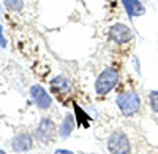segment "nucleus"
Instances as JSON below:
<instances>
[{
	"instance_id": "obj_10",
	"label": "nucleus",
	"mask_w": 158,
	"mask_h": 154,
	"mask_svg": "<svg viewBox=\"0 0 158 154\" xmlns=\"http://www.w3.org/2000/svg\"><path fill=\"white\" fill-rule=\"evenodd\" d=\"M149 100H150V108L158 113V91H152L149 94Z\"/></svg>"
},
{
	"instance_id": "obj_13",
	"label": "nucleus",
	"mask_w": 158,
	"mask_h": 154,
	"mask_svg": "<svg viewBox=\"0 0 158 154\" xmlns=\"http://www.w3.org/2000/svg\"><path fill=\"white\" fill-rule=\"evenodd\" d=\"M54 154H73L71 151H68V149H57Z\"/></svg>"
},
{
	"instance_id": "obj_5",
	"label": "nucleus",
	"mask_w": 158,
	"mask_h": 154,
	"mask_svg": "<svg viewBox=\"0 0 158 154\" xmlns=\"http://www.w3.org/2000/svg\"><path fill=\"white\" fill-rule=\"evenodd\" d=\"M30 94H32V97H33V100H35V103L38 105V108L46 110V108L51 107L52 100H51L49 94L44 91L41 86H33V87L30 89Z\"/></svg>"
},
{
	"instance_id": "obj_4",
	"label": "nucleus",
	"mask_w": 158,
	"mask_h": 154,
	"mask_svg": "<svg viewBox=\"0 0 158 154\" xmlns=\"http://www.w3.org/2000/svg\"><path fill=\"white\" fill-rule=\"evenodd\" d=\"M109 37L117 43H127V42H130L131 38H133V33H131L128 25L114 24L111 27V30H109Z\"/></svg>"
},
{
	"instance_id": "obj_14",
	"label": "nucleus",
	"mask_w": 158,
	"mask_h": 154,
	"mask_svg": "<svg viewBox=\"0 0 158 154\" xmlns=\"http://www.w3.org/2000/svg\"><path fill=\"white\" fill-rule=\"evenodd\" d=\"M0 154H6V152H5V151H2V149H0Z\"/></svg>"
},
{
	"instance_id": "obj_12",
	"label": "nucleus",
	"mask_w": 158,
	"mask_h": 154,
	"mask_svg": "<svg viewBox=\"0 0 158 154\" xmlns=\"http://www.w3.org/2000/svg\"><path fill=\"white\" fill-rule=\"evenodd\" d=\"M2 32H3V29L0 27V46H2V48H5V46H6V42L3 40V33H2Z\"/></svg>"
},
{
	"instance_id": "obj_8",
	"label": "nucleus",
	"mask_w": 158,
	"mask_h": 154,
	"mask_svg": "<svg viewBox=\"0 0 158 154\" xmlns=\"http://www.w3.org/2000/svg\"><path fill=\"white\" fill-rule=\"evenodd\" d=\"M11 146H13V149H16L18 152H21V151H25V149H29L32 146V140H30V137L27 134H21V135H18L15 140H13Z\"/></svg>"
},
{
	"instance_id": "obj_6",
	"label": "nucleus",
	"mask_w": 158,
	"mask_h": 154,
	"mask_svg": "<svg viewBox=\"0 0 158 154\" xmlns=\"http://www.w3.org/2000/svg\"><path fill=\"white\" fill-rule=\"evenodd\" d=\"M52 132H54V124H52L51 119H43L38 127V130H36L38 137L41 140H44V142H49L52 138Z\"/></svg>"
},
{
	"instance_id": "obj_3",
	"label": "nucleus",
	"mask_w": 158,
	"mask_h": 154,
	"mask_svg": "<svg viewBox=\"0 0 158 154\" xmlns=\"http://www.w3.org/2000/svg\"><path fill=\"white\" fill-rule=\"evenodd\" d=\"M108 149L111 154H130V142L123 132H114L108 140Z\"/></svg>"
},
{
	"instance_id": "obj_1",
	"label": "nucleus",
	"mask_w": 158,
	"mask_h": 154,
	"mask_svg": "<svg viewBox=\"0 0 158 154\" xmlns=\"http://www.w3.org/2000/svg\"><path fill=\"white\" fill-rule=\"evenodd\" d=\"M115 102L125 116H135L141 108V99L136 92H122L117 95Z\"/></svg>"
},
{
	"instance_id": "obj_2",
	"label": "nucleus",
	"mask_w": 158,
	"mask_h": 154,
	"mask_svg": "<svg viewBox=\"0 0 158 154\" xmlns=\"http://www.w3.org/2000/svg\"><path fill=\"white\" fill-rule=\"evenodd\" d=\"M118 83V73L117 70L114 68H104L100 76L97 78V83H95V89L100 95H104L108 94L111 89H114Z\"/></svg>"
},
{
	"instance_id": "obj_7",
	"label": "nucleus",
	"mask_w": 158,
	"mask_h": 154,
	"mask_svg": "<svg viewBox=\"0 0 158 154\" xmlns=\"http://www.w3.org/2000/svg\"><path fill=\"white\" fill-rule=\"evenodd\" d=\"M122 2H123V5L127 8V13H128L131 18L141 16V15H144V11H146L139 0H122Z\"/></svg>"
},
{
	"instance_id": "obj_11",
	"label": "nucleus",
	"mask_w": 158,
	"mask_h": 154,
	"mask_svg": "<svg viewBox=\"0 0 158 154\" xmlns=\"http://www.w3.org/2000/svg\"><path fill=\"white\" fill-rule=\"evenodd\" d=\"M22 5H24L22 0H6V7H8L10 10H13V11L22 10Z\"/></svg>"
},
{
	"instance_id": "obj_9",
	"label": "nucleus",
	"mask_w": 158,
	"mask_h": 154,
	"mask_svg": "<svg viewBox=\"0 0 158 154\" xmlns=\"http://www.w3.org/2000/svg\"><path fill=\"white\" fill-rule=\"evenodd\" d=\"M73 127H74V119H73V114H68L67 118L63 119L62 122V127H60V135L62 137H68L73 130Z\"/></svg>"
}]
</instances>
